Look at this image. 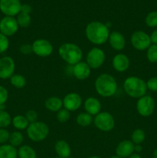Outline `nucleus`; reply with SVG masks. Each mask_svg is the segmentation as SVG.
Masks as SVG:
<instances>
[{
	"label": "nucleus",
	"instance_id": "31",
	"mask_svg": "<svg viewBox=\"0 0 157 158\" xmlns=\"http://www.w3.org/2000/svg\"><path fill=\"white\" fill-rule=\"evenodd\" d=\"M145 23L149 27H157V11L149 12L145 19Z\"/></svg>",
	"mask_w": 157,
	"mask_h": 158
},
{
	"label": "nucleus",
	"instance_id": "24",
	"mask_svg": "<svg viewBox=\"0 0 157 158\" xmlns=\"http://www.w3.org/2000/svg\"><path fill=\"white\" fill-rule=\"evenodd\" d=\"M18 158H37L35 150L29 145H22L18 150Z\"/></svg>",
	"mask_w": 157,
	"mask_h": 158
},
{
	"label": "nucleus",
	"instance_id": "2",
	"mask_svg": "<svg viewBox=\"0 0 157 158\" xmlns=\"http://www.w3.org/2000/svg\"><path fill=\"white\" fill-rule=\"evenodd\" d=\"M95 89L100 97H111L116 94L118 84L112 75L103 73L95 79Z\"/></svg>",
	"mask_w": 157,
	"mask_h": 158
},
{
	"label": "nucleus",
	"instance_id": "5",
	"mask_svg": "<svg viewBox=\"0 0 157 158\" xmlns=\"http://www.w3.org/2000/svg\"><path fill=\"white\" fill-rule=\"evenodd\" d=\"M28 137L33 142H41L49 134V127L45 122L35 121L29 123L26 129Z\"/></svg>",
	"mask_w": 157,
	"mask_h": 158
},
{
	"label": "nucleus",
	"instance_id": "46",
	"mask_svg": "<svg viewBox=\"0 0 157 158\" xmlns=\"http://www.w3.org/2000/svg\"><path fill=\"white\" fill-rule=\"evenodd\" d=\"M89 158H101V157H98V156H92V157H89Z\"/></svg>",
	"mask_w": 157,
	"mask_h": 158
},
{
	"label": "nucleus",
	"instance_id": "16",
	"mask_svg": "<svg viewBox=\"0 0 157 158\" xmlns=\"http://www.w3.org/2000/svg\"><path fill=\"white\" fill-rule=\"evenodd\" d=\"M72 74L78 80H85L91 74V68L85 62H79L72 67Z\"/></svg>",
	"mask_w": 157,
	"mask_h": 158
},
{
	"label": "nucleus",
	"instance_id": "9",
	"mask_svg": "<svg viewBox=\"0 0 157 158\" xmlns=\"http://www.w3.org/2000/svg\"><path fill=\"white\" fill-rule=\"evenodd\" d=\"M130 42L132 47L138 51L147 50L151 46L150 37L146 32L142 30L135 31L131 35Z\"/></svg>",
	"mask_w": 157,
	"mask_h": 158
},
{
	"label": "nucleus",
	"instance_id": "8",
	"mask_svg": "<svg viewBox=\"0 0 157 158\" xmlns=\"http://www.w3.org/2000/svg\"><path fill=\"white\" fill-rule=\"evenodd\" d=\"M155 100L149 95L140 97L136 102L137 112L143 117H148L152 115L155 110Z\"/></svg>",
	"mask_w": 157,
	"mask_h": 158
},
{
	"label": "nucleus",
	"instance_id": "17",
	"mask_svg": "<svg viewBox=\"0 0 157 158\" xmlns=\"http://www.w3.org/2000/svg\"><path fill=\"white\" fill-rule=\"evenodd\" d=\"M108 41L111 47L115 51H122L126 46V39L124 35L117 31L110 32Z\"/></svg>",
	"mask_w": 157,
	"mask_h": 158
},
{
	"label": "nucleus",
	"instance_id": "22",
	"mask_svg": "<svg viewBox=\"0 0 157 158\" xmlns=\"http://www.w3.org/2000/svg\"><path fill=\"white\" fill-rule=\"evenodd\" d=\"M18 150L11 144H2L0 146V158H17Z\"/></svg>",
	"mask_w": 157,
	"mask_h": 158
},
{
	"label": "nucleus",
	"instance_id": "15",
	"mask_svg": "<svg viewBox=\"0 0 157 158\" xmlns=\"http://www.w3.org/2000/svg\"><path fill=\"white\" fill-rule=\"evenodd\" d=\"M112 65L115 71L123 73L129 69L130 61H129V57L126 54L119 53L115 55L112 59Z\"/></svg>",
	"mask_w": 157,
	"mask_h": 158
},
{
	"label": "nucleus",
	"instance_id": "10",
	"mask_svg": "<svg viewBox=\"0 0 157 158\" xmlns=\"http://www.w3.org/2000/svg\"><path fill=\"white\" fill-rule=\"evenodd\" d=\"M32 52L39 57H48L53 52L52 43L45 39H37L32 44Z\"/></svg>",
	"mask_w": 157,
	"mask_h": 158
},
{
	"label": "nucleus",
	"instance_id": "47",
	"mask_svg": "<svg viewBox=\"0 0 157 158\" xmlns=\"http://www.w3.org/2000/svg\"><path fill=\"white\" fill-rule=\"evenodd\" d=\"M55 158H61V157H55Z\"/></svg>",
	"mask_w": 157,
	"mask_h": 158
},
{
	"label": "nucleus",
	"instance_id": "35",
	"mask_svg": "<svg viewBox=\"0 0 157 158\" xmlns=\"http://www.w3.org/2000/svg\"><path fill=\"white\" fill-rule=\"evenodd\" d=\"M146 86L147 89H149L152 92H157V77H151L146 82Z\"/></svg>",
	"mask_w": 157,
	"mask_h": 158
},
{
	"label": "nucleus",
	"instance_id": "41",
	"mask_svg": "<svg viewBox=\"0 0 157 158\" xmlns=\"http://www.w3.org/2000/svg\"><path fill=\"white\" fill-rule=\"evenodd\" d=\"M151 40V43L154 45H157V29H155L149 35Z\"/></svg>",
	"mask_w": 157,
	"mask_h": 158
},
{
	"label": "nucleus",
	"instance_id": "21",
	"mask_svg": "<svg viewBox=\"0 0 157 158\" xmlns=\"http://www.w3.org/2000/svg\"><path fill=\"white\" fill-rule=\"evenodd\" d=\"M45 106L48 110L51 112H58L62 108L63 103L62 100L58 97H50L45 102Z\"/></svg>",
	"mask_w": 157,
	"mask_h": 158
},
{
	"label": "nucleus",
	"instance_id": "44",
	"mask_svg": "<svg viewBox=\"0 0 157 158\" xmlns=\"http://www.w3.org/2000/svg\"><path fill=\"white\" fill-rule=\"evenodd\" d=\"M153 155H154V157H157V150H155V151H154Z\"/></svg>",
	"mask_w": 157,
	"mask_h": 158
},
{
	"label": "nucleus",
	"instance_id": "30",
	"mask_svg": "<svg viewBox=\"0 0 157 158\" xmlns=\"http://www.w3.org/2000/svg\"><path fill=\"white\" fill-rule=\"evenodd\" d=\"M12 117L6 110H0V128H6L12 123Z\"/></svg>",
	"mask_w": 157,
	"mask_h": 158
},
{
	"label": "nucleus",
	"instance_id": "4",
	"mask_svg": "<svg viewBox=\"0 0 157 158\" xmlns=\"http://www.w3.org/2000/svg\"><path fill=\"white\" fill-rule=\"evenodd\" d=\"M125 93L132 98H140L146 95L147 91L146 83L138 77H129L123 83Z\"/></svg>",
	"mask_w": 157,
	"mask_h": 158
},
{
	"label": "nucleus",
	"instance_id": "7",
	"mask_svg": "<svg viewBox=\"0 0 157 158\" xmlns=\"http://www.w3.org/2000/svg\"><path fill=\"white\" fill-rule=\"evenodd\" d=\"M86 63L89 65L91 69H96L101 67L106 60L105 52L100 48L94 47L89 51L86 55Z\"/></svg>",
	"mask_w": 157,
	"mask_h": 158
},
{
	"label": "nucleus",
	"instance_id": "11",
	"mask_svg": "<svg viewBox=\"0 0 157 158\" xmlns=\"http://www.w3.org/2000/svg\"><path fill=\"white\" fill-rule=\"evenodd\" d=\"M16 18L12 16H5L0 20V32L6 36H12L18 30Z\"/></svg>",
	"mask_w": 157,
	"mask_h": 158
},
{
	"label": "nucleus",
	"instance_id": "28",
	"mask_svg": "<svg viewBox=\"0 0 157 158\" xmlns=\"http://www.w3.org/2000/svg\"><path fill=\"white\" fill-rule=\"evenodd\" d=\"M145 139H146V133L143 130L139 128L135 129L131 135V141L134 144H141L144 142Z\"/></svg>",
	"mask_w": 157,
	"mask_h": 158
},
{
	"label": "nucleus",
	"instance_id": "3",
	"mask_svg": "<svg viewBox=\"0 0 157 158\" xmlns=\"http://www.w3.org/2000/svg\"><path fill=\"white\" fill-rule=\"evenodd\" d=\"M58 52L65 63L72 66L81 62L83 59V51L81 48L75 43H63L58 48Z\"/></svg>",
	"mask_w": 157,
	"mask_h": 158
},
{
	"label": "nucleus",
	"instance_id": "42",
	"mask_svg": "<svg viewBox=\"0 0 157 158\" xmlns=\"http://www.w3.org/2000/svg\"><path fill=\"white\" fill-rule=\"evenodd\" d=\"M143 151V148H142L141 144H135V148H134V152L139 154Z\"/></svg>",
	"mask_w": 157,
	"mask_h": 158
},
{
	"label": "nucleus",
	"instance_id": "6",
	"mask_svg": "<svg viewBox=\"0 0 157 158\" xmlns=\"http://www.w3.org/2000/svg\"><path fill=\"white\" fill-rule=\"evenodd\" d=\"M93 123L95 127L100 131L109 132L115 127V119L110 113L103 111L95 116Z\"/></svg>",
	"mask_w": 157,
	"mask_h": 158
},
{
	"label": "nucleus",
	"instance_id": "29",
	"mask_svg": "<svg viewBox=\"0 0 157 158\" xmlns=\"http://www.w3.org/2000/svg\"><path fill=\"white\" fill-rule=\"evenodd\" d=\"M17 23L19 27L21 28H27L30 26L31 24V16L29 14L23 13V12H19L17 15Z\"/></svg>",
	"mask_w": 157,
	"mask_h": 158
},
{
	"label": "nucleus",
	"instance_id": "32",
	"mask_svg": "<svg viewBox=\"0 0 157 158\" xmlns=\"http://www.w3.org/2000/svg\"><path fill=\"white\" fill-rule=\"evenodd\" d=\"M147 60L152 63H157V45H151L146 52Z\"/></svg>",
	"mask_w": 157,
	"mask_h": 158
},
{
	"label": "nucleus",
	"instance_id": "1",
	"mask_svg": "<svg viewBox=\"0 0 157 158\" xmlns=\"http://www.w3.org/2000/svg\"><path fill=\"white\" fill-rule=\"evenodd\" d=\"M86 36L92 44L100 46L108 41L109 37V29L106 24L99 21H92L86 26Z\"/></svg>",
	"mask_w": 157,
	"mask_h": 158
},
{
	"label": "nucleus",
	"instance_id": "43",
	"mask_svg": "<svg viewBox=\"0 0 157 158\" xmlns=\"http://www.w3.org/2000/svg\"><path fill=\"white\" fill-rule=\"evenodd\" d=\"M128 158H142L141 156H140L139 154H137V153L134 152L133 154H131Z\"/></svg>",
	"mask_w": 157,
	"mask_h": 158
},
{
	"label": "nucleus",
	"instance_id": "40",
	"mask_svg": "<svg viewBox=\"0 0 157 158\" xmlns=\"http://www.w3.org/2000/svg\"><path fill=\"white\" fill-rule=\"evenodd\" d=\"M32 6L29 4H22L21 6V11L20 12H23V13H26V14H29L32 12Z\"/></svg>",
	"mask_w": 157,
	"mask_h": 158
},
{
	"label": "nucleus",
	"instance_id": "33",
	"mask_svg": "<svg viewBox=\"0 0 157 158\" xmlns=\"http://www.w3.org/2000/svg\"><path fill=\"white\" fill-rule=\"evenodd\" d=\"M56 118L59 123H66L70 118V112L65 108H62L59 111L57 112Z\"/></svg>",
	"mask_w": 157,
	"mask_h": 158
},
{
	"label": "nucleus",
	"instance_id": "13",
	"mask_svg": "<svg viewBox=\"0 0 157 158\" xmlns=\"http://www.w3.org/2000/svg\"><path fill=\"white\" fill-rule=\"evenodd\" d=\"M15 63L10 56H2L0 58V79L7 80L14 75Z\"/></svg>",
	"mask_w": 157,
	"mask_h": 158
},
{
	"label": "nucleus",
	"instance_id": "48",
	"mask_svg": "<svg viewBox=\"0 0 157 158\" xmlns=\"http://www.w3.org/2000/svg\"><path fill=\"white\" fill-rule=\"evenodd\" d=\"M152 158H157V157H152Z\"/></svg>",
	"mask_w": 157,
	"mask_h": 158
},
{
	"label": "nucleus",
	"instance_id": "27",
	"mask_svg": "<svg viewBox=\"0 0 157 158\" xmlns=\"http://www.w3.org/2000/svg\"><path fill=\"white\" fill-rule=\"evenodd\" d=\"M10 83L13 87L22 89L26 85V80L21 74H14L10 78Z\"/></svg>",
	"mask_w": 157,
	"mask_h": 158
},
{
	"label": "nucleus",
	"instance_id": "39",
	"mask_svg": "<svg viewBox=\"0 0 157 158\" xmlns=\"http://www.w3.org/2000/svg\"><path fill=\"white\" fill-rule=\"evenodd\" d=\"M19 51L23 55H29L32 52V45L28 44V43H25L20 46Z\"/></svg>",
	"mask_w": 157,
	"mask_h": 158
},
{
	"label": "nucleus",
	"instance_id": "14",
	"mask_svg": "<svg viewBox=\"0 0 157 158\" xmlns=\"http://www.w3.org/2000/svg\"><path fill=\"white\" fill-rule=\"evenodd\" d=\"M63 107L69 112L76 111L83 104V99L77 93H69L66 94L62 100Z\"/></svg>",
	"mask_w": 157,
	"mask_h": 158
},
{
	"label": "nucleus",
	"instance_id": "37",
	"mask_svg": "<svg viewBox=\"0 0 157 158\" xmlns=\"http://www.w3.org/2000/svg\"><path fill=\"white\" fill-rule=\"evenodd\" d=\"M9 98V92L7 89L0 85V105L5 104Z\"/></svg>",
	"mask_w": 157,
	"mask_h": 158
},
{
	"label": "nucleus",
	"instance_id": "38",
	"mask_svg": "<svg viewBox=\"0 0 157 158\" xmlns=\"http://www.w3.org/2000/svg\"><path fill=\"white\" fill-rule=\"evenodd\" d=\"M25 116H26V119L29 122V123L37 121V119H38V114L35 110H28Z\"/></svg>",
	"mask_w": 157,
	"mask_h": 158
},
{
	"label": "nucleus",
	"instance_id": "26",
	"mask_svg": "<svg viewBox=\"0 0 157 158\" xmlns=\"http://www.w3.org/2000/svg\"><path fill=\"white\" fill-rule=\"evenodd\" d=\"M23 137L22 134L20 131H14V132L11 133L10 136H9V144H11L12 146L17 148V147H21L22 143L23 142Z\"/></svg>",
	"mask_w": 157,
	"mask_h": 158
},
{
	"label": "nucleus",
	"instance_id": "25",
	"mask_svg": "<svg viewBox=\"0 0 157 158\" xmlns=\"http://www.w3.org/2000/svg\"><path fill=\"white\" fill-rule=\"evenodd\" d=\"M93 117L92 115H90L88 113L84 112V113H80L79 114H78L76 117V123L77 124L79 125V126L83 127H89L93 123Z\"/></svg>",
	"mask_w": 157,
	"mask_h": 158
},
{
	"label": "nucleus",
	"instance_id": "20",
	"mask_svg": "<svg viewBox=\"0 0 157 158\" xmlns=\"http://www.w3.org/2000/svg\"><path fill=\"white\" fill-rule=\"evenodd\" d=\"M55 151L58 157L69 158L71 155V148L69 143L64 140H57L55 143Z\"/></svg>",
	"mask_w": 157,
	"mask_h": 158
},
{
	"label": "nucleus",
	"instance_id": "12",
	"mask_svg": "<svg viewBox=\"0 0 157 158\" xmlns=\"http://www.w3.org/2000/svg\"><path fill=\"white\" fill-rule=\"evenodd\" d=\"M20 0H0V11L5 16L15 17L21 11Z\"/></svg>",
	"mask_w": 157,
	"mask_h": 158
},
{
	"label": "nucleus",
	"instance_id": "34",
	"mask_svg": "<svg viewBox=\"0 0 157 158\" xmlns=\"http://www.w3.org/2000/svg\"><path fill=\"white\" fill-rule=\"evenodd\" d=\"M9 47V40L7 36L0 32V53L6 52Z\"/></svg>",
	"mask_w": 157,
	"mask_h": 158
},
{
	"label": "nucleus",
	"instance_id": "45",
	"mask_svg": "<svg viewBox=\"0 0 157 158\" xmlns=\"http://www.w3.org/2000/svg\"><path fill=\"white\" fill-rule=\"evenodd\" d=\"M109 158H123V157H119V156H117V155H115V156H112V157H110Z\"/></svg>",
	"mask_w": 157,
	"mask_h": 158
},
{
	"label": "nucleus",
	"instance_id": "19",
	"mask_svg": "<svg viewBox=\"0 0 157 158\" xmlns=\"http://www.w3.org/2000/svg\"><path fill=\"white\" fill-rule=\"evenodd\" d=\"M84 109L86 113L95 116L101 112L102 104L99 100L93 97H88L84 102Z\"/></svg>",
	"mask_w": 157,
	"mask_h": 158
},
{
	"label": "nucleus",
	"instance_id": "18",
	"mask_svg": "<svg viewBox=\"0 0 157 158\" xmlns=\"http://www.w3.org/2000/svg\"><path fill=\"white\" fill-rule=\"evenodd\" d=\"M135 144L131 140H124L119 143L115 148L116 155L123 158H128L134 153Z\"/></svg>",
	"mask_w": 157,
	"mask_h": 158
},
{
	"label": "nucleus",
	"instance_id": "36",
	"mask_svg": "<svg viewBox=\"0 0 157 158\" xmlns=\"http://www.w3.org/2000/svg\"><path fill=\"white\" fill-rule=\"evenodd\" d=\"M10 133L6 128H0V143L5 144L9 142Z\"/></svg>",
	"mask_w": 157,
	"mask_h": 158
},
{
	"label": "nucleus",
	"instance_id": "23",
	"mask_svg": "<svg viewBox=\"0 0 157 158\" xmlns=\"http://www.w3.org/2000/svg\"><path fill=\"white\" fill-rule=\"evenodd\" d=\"M12 124L17 131H24L28 128L29 122L26 119V116L16 115L12 119Z\"/></svg>",
	"mask_w": 157,
	"mask_h": 158
}]
</instances>
